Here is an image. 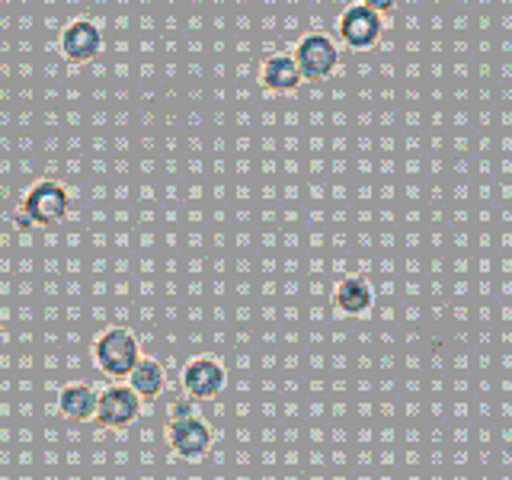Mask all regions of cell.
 Returning a JSON list of instances; mask_svg holds the SVG:
<instances>
[{"label": "cell", "mask_w": 512, "mask_h": 480, "mask_svg": "<svg viewBox=\"0 0 512 480\" xmlns=\"http://www.w3.org/2000/svg\"><path fill=\"white\" fill-rule=\"evenodd\" d=\"M93 362L109 378H128L141 362V343L128 327H109L93 340Z\"/></svg>", "instance_id": "6da1fadb"}, {"label": "cell", "mask_w": 512, "mask_h": 480, "mask_svg": "<svg viewBox=\"0 0 512 480\" xmlns=\"http://www.w3.org/2000/svg\"><path fill=\"white\" fill-rule=\"evenodd\" d=\"M295 64L301 71V80H311L320 84L327 80L336 68H340V45H336L324 32H308L298 45H295Z\"/></svg>", "instance_id": "7a4b0ae2"}, {"label": "cell", "mask_w": 512, "mask_h": 480, "mask_svg": "<svg viewBox=\"0 0 512 480\" xmlns=\"http://www.w3.org/2000/svg\"><path fill=\"white\" fill-rule=\"evenodd\" d=\"M20 208L36 221V228H48V224L64 221V215H68V208H71V196L58 180H39L26 189Z\"/></svg>", "instance_id": "3957f363"}, {"label": "cell", "mask_w": 512, "mask_h": 480, "mask_svg": "<svg viewBox=\"0 0 512 480\" xmlns=\"http://www.w3.org/2000/svg\"><path fill=\"white\" fill-rule=\"evenodd\" d=\"M167 442L183 461H199V458H205L208 452H212L215 436H212V426H208L205 420H199V416H189V420H170Z\"/></svg>", "instance_id": "277c9868"}, {"label": "cell", "mask_w": 512, "mask_h": 480, "mask_svg": "<svg viewBox=\"0 0 512 480\" xmlns=\"http://www.w3.org/2000/svg\"><path fill=\"white\" fill-rule=\"evenodd\" d=\"M180 381L189 400H215L224 391V384H228V372H224V365L218 359L199 356L186 362Z\"/></svg>", "instance_id": "5b68a950"}, {"label": "cell", "mask_w": 512, "mask_h": 480, "mask_svg": "<svg viewBox=\"0 0 512 480\" xmlns=\"http://www.w3.org/2000/svg\"><path fill=\"white\" fill-rule=\"evenodd\" d=\"M141 416V397L128 384H112L96 397V420L109 429H125Z\"/></svg>", "instance_id": "8992f818"}, {"label": "cell", "mask_w": 512, "mask_h": 480, "mask_svg": "<svg viewBox=\"0 0 512 480\" xmlns=\"http://www.w3.org/2000/svg\"><path fill=\"white\" fill-rule=\"evenodd\" d=\"M103 52V29L87 16H77L61 32V55L71 64H87Z\"/></svg>", "instance_id": "52a82bcc"}, {"label": "cell", "mask_w": 512, "mask_h": 480, "mask_svg": "<svg viewBox=\"0 0 512 480\" xmlns=\"http://www.w3.org/2000/svg\"><path fill=\"white\" fill-rule=\"evenodd\" d=\"M336 29H340V39L349 45V48H372L381 32H384V20L381 13L368 10L362 4H352L340 13V23H336Z\"/></svg>", "instance_id": "ba28073f"}, {"label": "cell", "mask_w": 512, "mask_h": 480, "mask_svg": "<svg viewBox=\"0 0 512 480\" xmlns=\"http://www.w3.org/2000/svg\"><path fill=\"white\" fill-rule=\"evenodd\" d=\"M333 304L346 317H365L375 304V288L365 276H343L333 288Z\"/></svg>", "instance_id": "9c48e42d"}, {"label": "cell", "mask_w": 512, "mask_h": 480, "mask_svg": "<svg viewBox=\"0 0 512 480\" xmlns=\"http://www.w3.org/2000/svg\"><path fill=\"white\" fill-rule=\"evenodd\" d=\"M260 84L269 93H292L298 90L304 80L292 55H269L260 68Z\"/></svg>", "instance_id": "30bf717a"}, {"label": "cell", "mask_w": 512, "mask_h": 480, "mask_svg": "<svg viewBox=\"0 0 512 480\" xmlns=\"http://www.w3.org/2000/svg\"><path fill=\"white\" fill-rule=\"evenodd\" d=\"M96 394L90 384H64V388L58 391V413L64 416V420L71 423H87L96 416Z\"/></svg>", "instance_id": "8fae6325"}, {"label": "cell", "mask_w": 512, "mask_h": 480, "mask_svg": "<svg viewBox=\"0 0 512 480\" xmlns=\"http://www.w3.org/2000/svg\"><path fill=\"white\" fill-rule=\"evenodd\" d=\"M128 388H132L141 400H154L164 394L167 388V372L164 365H160L157 359H144L132 368V375H128Z\"/></svg>", "instance_id": "7c38bea8"}, {"label": "cell", "mask_w": 512, "mask_h": 480, "mask_svg": "<svg viewBox=\"0 0 512 480\" xmlns=\"http://www.w3.org/2000/svg\"><path fill=\"white\" fill-rule=\"evenodd\" d=\"M189 416H196V400L183 397L170 407V420H189Z\"/></svg>", "instance_id": "4fadbf2b"}, {"label": "cell", "mask_w": 512, "mask_h": 480, "mask_svg": "<svg viewBox=\"0 0 512 480\" xmlns=\"http://www.w3.org/2000/svg\"><path fill=\"white\" fill-rule=\"evenodd\" d=\"M359 4L384 16V13H391V10L397 7V0H359Z\"/></svg>", "instance_id": "5bb4252c"}, {"label": "cell", "mask_w": 512, "mask_h": 480, "mask_svg": "<svg viewBox=\"0 0 512 480\" xmlns=\"http://www.w3.org/2000/svg\"><path fill=\"white\" fill-rule=\"evenodd\" d=\"M13 224H16V228H20L23 234H29V231H36V221H32L26 212H23V208H16V215H13Z\"/></svg>", "instance_id": "9a60e30c"}, {"label": "cell", "mask_w": 512, "mask_h": 480, "mask_svg": "<svg viewBox=\"0 0 512 480\" xmlns=\"http://www.w3.org/2000/svg\"><path fill=\"white\" fill-rule=\"evenodd\" d=\"M4 349H7V330L0 327V352H4Z\"/></svg>", "instance_id": "2e32d148"}]
</instances>
